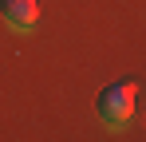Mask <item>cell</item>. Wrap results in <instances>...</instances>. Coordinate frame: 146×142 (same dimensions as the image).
I'll return each instance as SVG.
<instances>
[{
	"label": "cell",
	"mask_w": 146,
	"mask_h": 142,
	"mask_svg": "<svg viewBox=\"0 0 146 142\" xmlns=\"http://www.w3.org/2000/svg\"><path fill=\"white\" fill-rule=\"evenodd\" d=\"M0 16L8 28H16V32H24L36 24V0H0Z\"/></svg>",
	"instance_id": "obj_2"
},
{
	"label": "cell",
	"mask_w": 146,
	"mask_h": 142,
	"mask_svg": "<svg viewBox=\"0 0 146 142\" xmlns=\"http://www.w3.org/2000/svg\"><path fill=\"white\" fill-rule=\"evenodd\" d=\"M134 99H138L134 83H107L99 91V118L107 126H122L130 118V111H134Z\"/></svg>",
	"instance_id": "obj_1"
}]
</instances>
